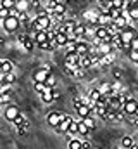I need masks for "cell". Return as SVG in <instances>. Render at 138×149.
Here are the masks:
<instances>
[{"mask_svg": "<svg viewBox=\"0 0 138 149\" xmlns=\"http://www.w3.org/2000/svg\"><path fill=\"white\" fill-rule=\"evenodd\" d=\"M119 37H121V40H123V47H124V45H126V47H131V42H133L135 38H138V35H137V30H135L133 26L128 24L124 30H121Z\"/></svg>", "mask_w": 138, "mask_h": 149, "instance_id": "1", "label": "cell"}, {"mask_svg": "<svg viewBox=\"0 0 138 149\" xmlns=\"http://www.w3.org/2000/svg\"><path fill=\"white\" fill-rule=\"evenodd\" d=\"M50 74H52V70H50V66H48V64H45V66L38 68V70L33 73L34 83H45V81H47V78H48Z\"/></svg>", "mask_w": 138, "mask_h": 149, "instance_id": "2", "label": "cell"}, {"mask_svg": "<svg viewBox=\"0 0 138 149\" xmlns=\"http://www.w3.org/2000/svg\"><path fill=\"white\" fill-rule=\"evenodd\" d=\"M2 26H3V30H5L7 33H16V31L19 30L21 23H19V19H17V17L9 16L7 19H3V21H2Z\"/></svg>", "mask_w": 138, "mask_h": 149, "instance_id": "3", "label": "cell"}, {"mask_svg": "<svg viewBox=\"0 0 138 149\" xmlns=\"http://www.w3.org/2000/svg\"><path fill=\"white\" fill-rule=\"evenodd\" d=\"M123 111L126 116H133V114H137L138 113V102L135 99H131V97H128L126 99V102L123 104Z\"/></svg>", "mask_w": 138, "mask_h": 149, "instance_id": "4", "label": "cell"}, {"mask_svg": "<svg viewBox=\"0 0 138 149\" xmlns=\"http://www.w3.org/2000/svg\"><path fill=\"white\" fill-rule=\"evenodd\" d=\"M123 10H128V14H130V19H133V21H138V0L135 2H126L124 3V9Z\"/></svg>", "mask_w": 138, "mask_h": 149, "instance_id": "5", "label": "cell"}, {"mask_svg": "<svg viewBox=\"0 0 138 149\" xmlns=\"http://www.w3.org/2000/svg\"><path fill=\"white\" fill-rule=\"evenodd\" d=\"M79 57L81 56H78L76 52H66V59H64V63H66V66L68 68H78L79 66Z\"/></svg>", "mask_w": 138, "mask_h": 149, "instance_id": "6", "label": "cell"}, {"mask_svg": "<svg viewBox=\"0 0 138 149\" xmlns=\"http://www.w3.org/2000/svg\"><path fill=\"white\" fill-rule=\"evenodd\" d=\"M64 120V113H59V111H52L48 116H47V123L50 125V127H59V123Z\"/></svg>", "mask_w": 138, "mask_h": 149, "instance_id": "7", "label": "cell"}, {"mask_svg": "<svg viewBox=\"0 0 138 149\" xmlns=\"http://www.w3.org/2000/svg\"><path fill=\"white\" fill-rule=\"evenodd\" d=\"M71 121H72V118L69 114H64V120L59 123V127H55V132L57 134H66L69 130V127H71Z\"/></svg>", "mask_w": 138, "mask_h": 149, "instance_id": "8", "label": "cell"}, {"mask_svg": "<svg viewBox=\"0 0 138 149\" xmlns=\"http://www.w3.org/2000/svg\"><path fill=\"white\" fill-rule=\"evenodd\" d=\"M17 38H19V42L23 43V47H24L26 50H33V47H34L33 42H34V40L30 37V35H26V33H19Z\"/></svg>", "mask_w": 138, "mask_h": 149, "instance_id": "9", "label": "cell"}, {"mask_svg": "<svg viewBox=\"0 0 138 149\" xmlns=\"http://www.w3.org/2000/svg\"><path fill=\"white\" fill-rule=\"evenodd\" d=\"M19 114H21V111H19V108H17V106H9V108L3 111V116H5L9 121H14Z\"/></svg>", "mask_w": 138, "mask_h": 149, "instance_id": "10", "label": "cell"}, {"mask_svg": "<svg viewBox=\"0 0 138 149\" xmlns=\"http://www.w3.org/2000/svg\"><path fill=\"white\" fill-rule=\"evenodd\" d=\"M90 43H86L85 40H78V45H76V54L78 56H86L90 54Z\"/></svg>", "mask_w": 138, "mask_h": 149, "instance_id": "11", "label": "cell"}, {"mask_svg": "<svg viewBox=\"0 0 138 149\" xmlns=\"http://www.w3.org/2000/svg\"><path fill=\"white\" fill-rule=\"evenodd\" d=\"M97 90H99L102 95H112V83H109V81H102V83L97 87Z\"/></svg>", "mask_w": 138, "mask_h": 149, "instance_id": "12", "label": "cell"}, {"mask_svg": "<svg viewBox=\"0 0 138 149\" xmlns=\"http://www.w3.org/2000/svg\"><path fill=\"white\" fill-rule=\"evenodd\" d=\"M41 101L45 102V104H52L55 99H54V88H50V87H47V90L41 94Z\"/></svg>", "mask_w": 138, "mask_h": 149, "instance_id": "13", "label": "cell"}, {"mask_svg": "<svg viewBox=\"0 0 138 149\" xmlns=\"http://www.w3.org/2000/svg\"><path fill=\"white\" fill-rule=\"evenodd\" d=\"M92 66H93V63H92V56H90V54H86V56H81V57H79V68L88 70V68H92Z\"/></svg>", "mask_w": 138, "mask_h": 149, "instance_id": "14", "label": "cell"}, {"mask_svg": "<svg viewBox=\"0 0 138 149\" xmlns=\"http://www.w3.org/2000/svg\"><path fill=\"white\" fill-rule=\"evenodd\" d=\"M34 43H38V45H43V43H47L48 42V37H47V31H36L34 33Z\"/></svg>", "mask_w": 138, "mask_h": 149, "instance_id": "15", "label": "cell"}, {"mask_svg": "<svg viewBox=\"0 0 138 149\" xmlns=\"http://www.w3.org/2000/svg\"><path fill=\"white\" fill-rule=\"evenodd\" d=\"M30 7H31L30 0H16V9H17L19 12H28Z\"/></svg>", "mask_w": 138, "mask_h": 149, "instance_id": "16", "label": "cell"}, {"mask_svg": "<svg viewBox=\"0 0 138 149\" xmlns=\"http://www.w3.org/2000/svg\"><path fill=\"white\" fill-rule=\"evenodd\" d=\"M93 35H95V38H97L99 42H102L104 38L107 37V28H105V26H97V28L93 30Z\"/></svg>", "mask_w": 138, "mask_h": 149, "instance_id": "17", "label": "cell"}, {"mask_svg": "<svg viewBox=\"0 0 138 149\" xmlns=\"http://www.w3.org/2000/svg\"><path fill=\"white\" fill-rule=\"evenodd\" d=\"M68 42H69V35H66V33H57V37H55L57 47H66Z\"/></svg>", "mask_w": 138, "mask_h": 149, "instance_id": "18", "label": "cell"}, {"mask_svg": "<svg viewBox=\"0 0 138 149\" xmlns=\"http://www.w3.org/2000/svg\"><path fill=\"white\" fill-rule=\"evenodd\" d=\"M76 111H78V114L81 116V120H83V118H86V116H92V108H90V106H86V104L79 106Z\"/></svg>", "mask_w": 138, "mask_h": 149, "instance_id": "19", "label": "cell"}, {"mask_svg": "<svg viewBox=\"0 0 138 149\" xmlns=\"http://www.w3.org/2000/svg\"><path fill=\"white\" fill-rule=\"evenodd\" d=\"M121 146L124 149H131L135 146V141H133V137L131 135H124L123 139H121Z\"/></svg>", "mask_w": 138, "mask_h": 149, "instance_id": "20", "label": "cell"}, {"mask_svg": "<svg viewBox=\"0 0 138 149\" xmlns=\"http://www.w3.org/2000/svg\"><path fill=\"white\" fill-rule=\"evenodd\" d=\"M0 71L10 73V71H12V63H10L9 59H0Z\"/></svg>", "mask_w": 138, "mask_h": 149, "instance_id": "21", "label": "cell"}, {"mask_svg": "<svg viewBox=\"0 0 138 149\" xmlns=\"http://www.w3.org/2000/svg\"><path fill=\"white\" fill-rule=\"evenodd\" d=\"M128 23H130V19H126L124 16H119L117 19H114V24H116L119 30H124V28L128 26Z\"/></svg>", "mask_w": 138, "mask_h": 149, "instance_id": "22", "label": "cell"}, {"mask_svg": "<svg viewBox=\"0 0 138 149\" xmlns=\"http://www.w3.org/2000/svg\"><path fill=\"white\" fill-rule=\"evenodd\" d=\"M88 99H90L92 102H95V104H97V102L102 99V94H100L97 88H93V90H90V94H88Z\"/></svg>", "mask_w": 138, "mask_h": 149, "instance_id": "23", "label": "cell"}, {"mask_svg": "<svg viewBox=\"0 0 138 149\" xmlns=\"http://www.w3.org/2000/svg\"><path fill=\"white\" fill-rule=\"evenodd\" d=\"M119 16H123V9H114V7H110L109 9V17L114 21V19H117Z\"/></svg>", "mask_w": 138, "mask_h": 149, "instance_id": "24", "label": "cell"}, {"mask_svg": "<svg viewBox=\"0 0 138 149\" xmlns=\"http://www.w3.org/2000/svg\"><path fill=\"white\" fill-rule=\"evenodd\" d=\"M78 134H79V135H88V134H90V130H88V127L83 123V120L78 121Z\"/></svg>", "mask_w": 138, "mask_h": 149, "instance_id": "25", "label": "cell"}, {"mask_svg": "<svg viewBox=\"0 0 138 149\" xmlns=\"http://www.w3.org/2000/svg\"><path fill=\"white\" fill-rule=\"evenodd\" d=\"M54 12H55V14H62V16H66V3H62V2H57V5H55Z\"/></svg>", "mask_w": 138, "mask_h": 149, "instance_id": "26", "label": "cell"}, {"mask_svg": "<svg viewBox=\"0 0 138 149\" xmlns=\"http://www.w3.org/2000/svg\"><path fill=\"white\" fill-rule=\"evenodd\" d=\"M0 7H5V9H14L16 7V0H0Z\"/></svg>", "mask_w": 138, "mask_h": 149, "instance_id": "27", "label": "cell"}, {"mask_svg": "<svg viewBox=\"0 0 138 149\" xmlns=\"http://www.w3.org/2000/svg\"><path fill=\"white\" fill-rule=\"evenodd\" d=\"M68 148L69 149H81V141L79 139H71L68 142Z\"/></svg>", "mask_w": 138, "mask_h": 149, "instance_id": "28", "label": "cell"}, {"mask_svg": "<svg viewBox=\"0 0 138 149\" xmlns=\"http://www.w3.org/2000/svg\"><path fill=\"white\" fill-rule=\"evenodd\" d=\"M83 123L88 127V130H93V128H95V120H93L92 116H86V118H83Z\"/></svg>", "mask_w": 138, "mask_h": 149, "instance_id": "29", "label": "cell"}, {"mask_svg": "<svg viewBox=\"0 0 138 149\" xmlns=\"http://www.w3.org/2000/svg\"><path fill=\"white\" fill-rule=\"evenodd\" d=\"M9 16H10V10H9V9H5V7H0V21L7 19Z\"/></svg>", "mask_w": 138, "mask_h": 149, "instance_id": "30", "label": "cell"}, {"mask_svg": "<svg viewBox=\"0 0 138 149\" xmlns=\"http://www.w3.org/2000/svg\"><path fill=\"white\" fill-rule=\"evenodd\" d=\"M16 81V76H14V73L10 71V73H5V83H9V85H12Z\"/></svg>", "mask_w": 138, "mask_h": 149, "instance_id": "31", "label": "cell"}, {"mask_svg": "<svg viewBox=\"0 0 138 149\" xmlns=\"http://www.w3.org/2000/svg\"><path fill=\"white\" fill-rule=\"evenodd\" d=\"M34 90H36L38 94H43V92L47 90V85H45V83H34Z\"/></svg>", "mask_w": 138, "mask_h": 149, "instance_id": "32", "label": "cell"}, {"mask_svg": "<svg viewBox=\"0 0 138 149\" xmlns=\"http://www.w3.org/2000/svg\"><path fill=\"white\" fill-rule=\"evenodd\" d=\"M45 85H47V87H50V88H54V85H55V76H54V74H50V76L47 78Z\"/></svg>", "mask_w": 138, "mask_h": 149, "instance_id": "33", "label": "cell"}, {"mask_svg": "<svg viewBox=\"0 0 138 149\" xmlns=\"http://www.w3.org/2000/svg\"><path fill=\"white\" fill-rule=\"evenodd\" d=\"M55 49H57L55 40H48V42H47V49H45V50H55Z\"/></svg>", "mask_w": 138, "mask_h": 149, "instance_id": "34", "label": "cell"}, {"mask_svg": "<svg viewBox=\"0 0 138 149\" xmlns=\"http://www.w3.org/2000/svg\"><path fill=\"white\" fill-rule=\"evenodd\" d=\"M17 19H19V23L21 21H30V16H28V12H19V16H17Z\"/></svg>", "mask_w": 138, "mask_h": 149, "instance_id": "35", "label": "cell"}, {"mask_svg": "<svg viewBox=\"0 0 138 149\" xmlns=\"http://www.w3.org/2000/svg\"><path fill=\"white\" fill-rule=\"evenodd\" d=\"M72 104H74L76 109H78L79 106H83V97H74V99H72Z\"/></svg>", "mask_w": 138, "mask_h": 149, "instance_id": "36", "label": "cell"}, {"mask_svg": "<svg viewBox=\"0 0 138 149\" xmlns=\"http://www.w3.org/2000/svg\"><path fill=\"white\" fill-rule=\"evenodd\" d=\"M10 101V92L7 94H0V102H9Z\"/></svg>", "mask_w": 138, "mask_h": 149, "instance_id": "37", "label": "cell"}, {"mask_svg": "<svg viewBox=\"0 0 138 149\" xmlns=\"http://www.w3.org/2000/svg\"><path fill=\"white\" fill-rule=\"evenodd\" d=\"M130 57H131V61H133V63H138V52L131 50V52H130Z\"/></svg>", "mask_w": 138, "mask_h": 149, "instance_id": "38", "label": "cell"}, {"mask_svg": "<svg viewBox=\"0 0 138 149\" xmlns=\"http://www.w3.org/2000/svg\"><path fill=\"white\" fill-rule=\"evenodd\" d=\"M131 50H135V52H138V38H135V40L131 42Z\"/></svg>", "mask_w": 138, "mask_h": 149, "instance_id": "39", "label": "cell"}, {"mask_svg": "<svg viewBox=\"0 0 138 149\" xmlns=\"http://www.w3.org/2000/svg\"><path fill=\"white\" fill-rule=\"evenodd\" d=\"M81 149H90V142H88L86 139H83V141H81Z\"/></svg>", "mask_w": 138, "mask_h": 149, "instance_id": "40", "label": "cell"}, {"mask_svg": "<svg viewBox=\"0 0 138 149\" xmlns=\"http://www.w3.org/2000/svg\"><path fill=\"white\" fill-rule=\"evenodd\" d=\"M112 74H114L117 80H121V78H123V73H121V70H114V71H112Z\"/></svg>", "mask_w": 138, "mask_h": 149, "instance_id": "41", "label": "cell"}, {"mask_svg": "<svg viewBox=\"0 0 138 149\" xmlns=\"http://www.w3.org/2000/svg\"><path fill=\"white\" fill-rule=\"evenodd\" d=\"M116 149H117V148H116Z\"/></svg>", "mask_w": 138, "mask_h": 149, "instance_id": "42", "label": "cell"}]
</instances>
